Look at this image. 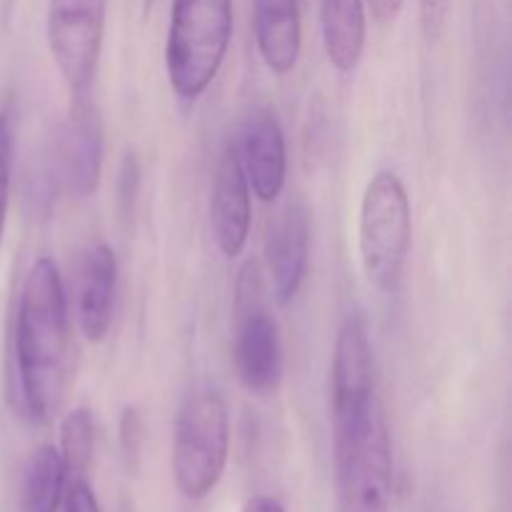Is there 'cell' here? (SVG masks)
I'll list each match as a JSON object with an SVG mask.
<instances>
[{"mask_svg": "<svg viewBox=\"0 0 512 512\" xmlns=\"http://www.w3.org/2000/svg\"><path fill=\"white\" fill-rule=\"evenodd\" d=\"M378 403L368 320L350 313L340 323L333 350V423L355 418Z\"/></svg>", "mask_w": 512, "mask_h": 512, "instance_id": "8", "label": "cell"}, {"mask_svg": "<svg viewBox=\"0 0 512 512\" xmlns=\"http://www.w3.org/2000/svg\"><path fill=\"white\" fill-rule=\"evenodd\" d=\"M63 512H103L93 488L83 478H75L63 495Z\"/></svg>", "mask_w": 512, "mask_h": 512, "instance_id": "22", "label": "cell"}, {"mask_svg": "<svg viewBox=\"0 0 512 512\" xmlns=\"http://www.w3.org/2000/svg\"><path fill=\"white\" fill-rule=\"evenodd\" d=\"M10 173H13V128H10L8 115L0 113V245H3L5 225H8Z\"/></svg>", "mask_w": 512, "mask_h": 512, "instance_id": "18", "label": "cell"}, {"mask_svg": "<svg viewBox=\"0 0 512 512\" xmlns=\"http://www.w3.org/2000/svg\"><path fill=\"white\" fill-rule=\"evenodd\" d=\"M140 190V165L135 155H125L123 165H120L118 175V210L123 218H130L135 210V200H138Z\"/></svg>", "mask_w": 512, "mask_h": 512, "instance_id": "19", "label": "cell"}, {"mask_svg": "<svg viewBox=\"0 0 512 512\" xmlns=\"http://www.w3.org/2000/svg\"><path fill=\"white\" fill-rule=\"evenodd\" d=\"M413 243V210L403 180L380 170L365 185L358 218L363 270L378 290H395L403 280Z\"/></svg>", "mask_w": 512, "mask_h": 512, "instance_id": "5", "label": "cell"}, {"mask_svg": "<svg viewBox=\"0 0 512 512\" xmlns=\"http://www.w3.org/2000/svg\"><path fill=\"white\" fill-rule=\"evenodd\" d=\"M105 15H108V0H50L48 3V18H45L48 50L73 95H85L98 73Z\"/></svg>", "mask_w": 512, "mask_h": 512, "instance_id": "7", "label": "cell"}, {"mask_svg": "<svg viewBox=\"0 0 512 512\" xmlns=\"http://www.w3.org/2000/svg\"><path fill=\"white\" fill-rule=\"evenodd\" d=\"M230 455V415L213 385L185 395L173 428L175 485L188 500H205L223 478Z\"/></svg>", "mask_w": 512, "mask_h": 512, "instance_id": "4", "label": "cell"}, {"mask_svg": "<svg viewBox=\"0 0 512 512\" xmlns=\"http://www.w3.org/2000/svg\"><path fill=\"white\" fill-rule=\"evenodd\" d=\"M233 363L250 393H270L283 375V348L278 323L265 303L258 263H245L235 283Z\"/></svg>", "mask_w": 512, "mask_h": 512, "instance_id": "6", "label": "cell"}, {"mask_svg": "<svg viewBox=\"0 0 512 512\" xmlns=\"http://www.w3.org/2000/svg\"><path fill=\"white\" fill-rule=\"evenodd\" d=\"M115 285H118V260L108 243H95L83 255L75 285V315L80 333L90 343H100L113 323Z\"/></svg>", "mask_w": 512, "mask_h": 512, "instance_id": "12", "label": "cell"}, {"mask_svg": "<svg viewBox=\"0 0 512 512\" xmlns=\"http://www.w3.org/2000/svg\"><path fill=\"white\" fill-rule=\"evenodd\" d=\"M145 3H148V5H150V3H153V0H145Z\"/></svg>", "mask_w": 512, "mask_h": 512, "instance_id": "25", "label": "cell"}, {"mask_svg": "<svg viewBox=\"0 0 512 512\" xmlns=\"http://www.w3.org/2000/svg\"><path fill=\"white\" fill-rule=\"evenodd\" d=\"M65 468L60 450L53 445H40L28 458L20 488V508L23 512H58L65 495Z\"/></svg>", "mask_w": 512, "mask_h": 512, "instance_id": "16", "label": "cell"}, {"mask_svg": "<svg viewBox=\"0 0 512 512\" xmlns=\"http://www.w3.org/2000/svg\"><path fill=\"white\" fill-rule=\"evenodd\" d=\"M145 443V423L143 415L135 405H125L123 415H120V445L128 460H138L140 450Z\"/></svg>", "mask_w": 512, "mask_h": 512, "instance_id": "20", "label": "cell"}, {"mask_svg": "<svg viewBox=\"0 0 512 512\" xmlns=\"http://www.w3.org/2000/svg\"><path fill=\"white\" fill-rule=\"evenodd\" d=\"M405 3H408V0H365V8L370 10L375 23L388 25L398 20V15L403 13Z\"/></svg>", "mask_w": 512, "mask_h": 512, "instance_id": "23", "label": "cell"}, {"mask_svg": "<svg viewBox=\"0 0 512 512\" xmlns=\"http://www.w3.org/2000/svg\"><path fill=\"white\" fill-rule=\"evenodd\" d=\"M253 205H250V185L240 165L238 148L228 143L218 155L210 185V230L215 245L225 258H240L248 245Z\"/></svg>", "mask_w": 512, "mask_h": 512, "instance_id": "9", "label": "cell"}, {"mask_svg": "<svg viewBox=\"0 0 512 512\" xmlns=\"http://www.w3.org/2000/svg\"><path fill=\"white\" fill-rule=\"evenodd\" d=\"M95 438H98V425L88 408H75L60 423V458L75 478H83L93 465Z\"/></svg>", "mask_w": 512, "mask_h": 512, "instance_id": "17", "label": "cell"}, {"mask_svg": "<svg viewBox=\"0 0 512 512\" xmlns=\"http://www.w3.org/2000/svg\"><path fill=\"white\" fill-rule=\"evenodd\" d=\"M448 13L450 0H420V28H423L425 38L433 40L443 33Z\"/></svg>", "mask_w": 512, "mask_h": 512, "instance_id": "21", "label": "cell"}, {"mask_svg": "<svg viewBox=\"0 0 512 512\" xmlns=\"http://www.w3.org/2000/svg\"><path fill=\"white\" fill-rule=\"evenodd\" d=\"M243 512H288L280 505V500L270 498V495H253L245 500Z\"/></svg>", "mask_w": 512, "mask_h": 512, "instance_id": "24", "label": "cell"}, {"mask_svg": "<svg viewBox=\"0 0 512 512\" xmlns=\"http://www.w3.org/2000/svg\"><path fill=\"white\" fill-rule=\"evenodd\" d=\"M103 153L105 135L98 105L85 100V95H75L63 138V170L70 190L78 198H90L98 190Z\"/></svg>", "mask_w": 512, "mask_h": 512, "instance_id": "13", "label": "cell"}, {"mask_svg": "<svg viewBox=\"0 0 512 512\" xmlns=\"http://www.w3.org/2000/svg\"><path fill=\"white\" fill-rule=\"evenodd\" d=\"M333 428L338 512H390L393 450L380 403Z\"/></svg>", "mask_w": 512, "mask_h": 512, "instance_id": "3", "label": "cell"}, {"mask_svg": "<svg viewBox=\"0 0 512 512\" xmlns=\"http://www.w3.org/2000/svg\"><path fill=\"white\" fill-rule=\"evenodd\" d=\"M235 148L250 193L263 203H275L288 180V145L278 115L270 108H255L245 118L240 145Z\"/></svg>", "mask_w": 512, "mask_h": 512, "instance_id": "11", "label": "cell"}, {"mask_svg": "<svg viewBox=\"0 0 512 512\" xmlns=\"http://www.w3.org/2000/svg\"><path fill=\"white\" fill-rule=\"evenodd\" d=\"M255 43L270 73L288 75L303 50L300 0H253Z\"/></svg>", "mask_w": 512, "mask_h": 512, "instance_id": "14", "label": "cell"}, {"mask_svg": "<svg viewBox=\"0 0 512 512\" xmlns=\"http://www.w3.org/2000/svg\"><path fill=\"white\" fill-rule=\"evenodd\" d=\"M15 370L23 408L45 423L63 403L70 373V315L63 278L50 258L25 275L15 313Z\"/></svg>", "mask_w": 512, "mask_h": 512, "instance_id": "1", "label": "cell"}, {"mask_svg": "<svg viewBox=\"0 0 512 512\" xmlns=\"http://www.w3.org/2000/svg\"><path fill=\"white\" fill-rule=\"evenodd\" d=\"M320 25L330 65L340 73H353L363 60L368 38L365 0H320Z\"/></svg>", "mask_w": 512, "mask_h": 512, "instance_id": "15", "label": "cell"}, {"mask_svg": "<svg viewBox=\"0 0 512 512\" xmlns=\"http://www.w3.org/2000/svg\"><path fill=\"white\" fill-rule=\"evenodd\" d=\"M233 40V0H173L165 73L183 100H198L218 78Z\"/></svg>", "mask_w": 512, "mask_h": 512, "instance_id": "2", "label": "cell"}, {"mask_svg": "<svg viewBox=\"0 0 512 512\" xmlns=\"http://www.w3.org/2000/svg\"><path fill=\"white\" fill-rule=\"evenodd\" d=\"M310 210L300 198L290 200L268 225L265 238V268L270 293L280 305H288L303 285L310 258Z\"/></svg>", "mask_w": 512, "mask_h": 512, "instance_id": "10", "label": "cell"}]
</instances>
